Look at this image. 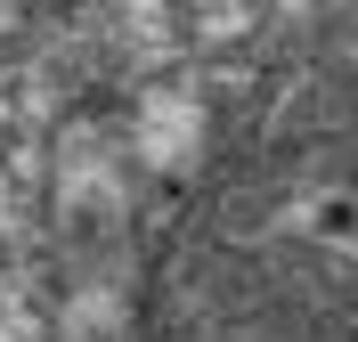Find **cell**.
I'll use <instances>...</instances> for the list:
<instances>
[{
  "instance_id": "1",
  "label": "cell",
  "mask_w": 358,
  "mask_h": 342,
  "mask_svg": "<svg viewBox=\"0 0 358 342\" xmlns=\"http://www.w3.org/2000/svg\"><path fill=\"white\" fill-rule=\"evenodd\" d=\"M138 342H358V73L277 90L196 171Z\"/></svg>"
}]
</instances>
